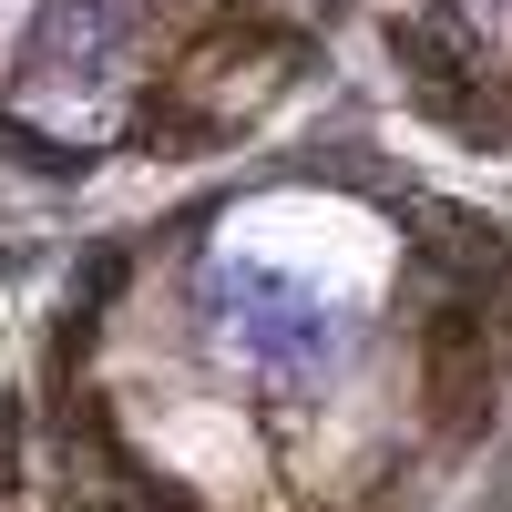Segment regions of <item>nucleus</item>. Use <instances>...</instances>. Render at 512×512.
I'll use <instances>...</instances> for the list:
<instances>
[{"mask_svg": "<svg viewBox=\"0 0 512 512\" xmlns=\"http://www.w3.org/2000/svg\"><path fill=\"white\" fill-rule=\"evenodd\" d=\"M390 52H400L410 93L431 103L441 123H461V113H472V62H461V52H451V41H441L431 21H400V31H390Z\"/></svg>", "mask_w": 512, "mask_h": 512, "instance_id": "1", "label": "nucleus"}, {"mask_svg": "<svg viewBox=\"0 0 512 512\" xmlns=\"http://www.w3.org/2000/svg\"><path fill=\"white\" fill-rule=\"evenodd\" d=\"M410 226H420V236H441L431 256H441L451 277H492V287L512 277V236H502L492 216H461V205H410Z\"/></svg>", "mask_w": 512, "mask_h": 512, "instance_id": "2", "label": "nucleus"}, {"mask_svg": "<svg viewBox=\"0 0 512 512\" xmlns=\"http://www.w3.org/2000/svg\"><path fill=\"white\" fill-rule=\"evenodd\" d=\"M11 472H21V400L0 390V492H11Z\"/></svg>", "mask_w": 512, "mask_h": 512, "instance_id": "3", "label": "nucleus"}, {"mask_svg": "<svg viewBox=\"0 0 512 512\" xmlns=\"http://www.w3.org/2000/svg\"><path fill=\"white\" fill-rule=\"evenodd\" d=\"M431 11H441V0H431Z\"/></svg>", "mask_w": 512, "mask_h": 512, "instance_id": "4", "label": "nucleus"}]
</instances>
